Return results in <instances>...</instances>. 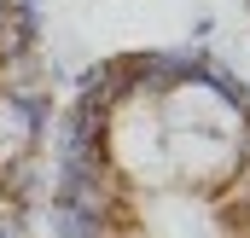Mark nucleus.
Masks as SVG:
<instances>
[{"mask_svg":"<svg viewBox=\"0 0 250 238\" xmlns=\"http://www.w3.org/2000/svg\"><path fill=\"white\" fill-rule=\"evenodd\" d=\"M41 0H12V12L0 18V59L18 53H41Z\"/></svg>","mask_w":250,"mask_h":238,"instance_id":"1","label":"nucleus"},{"mask_svg":"<svg viewBox=\"0 0 250 238\" xmlns=\"http://www.w3.org/2000/svg\"><path fill=\"white\" fill-rule=\"evenodd\" d=\"M41 151H23V157H12V163H0V198H12V203H23V209H35V198H41Z\"/></svg>","mask_w":250,"mask_h":238,"instance_id":"2","label":"nucleus"},{"mask_svg":"<svg viewBox=\"0 0 250 238\" xmlns=\"http://www.w3.org/2000/svg\"><path fill=\"white\" fill-rule=\"evenodd\" d=\"M47 87V64L41 53H18V59H0V99H29Z\"/></svg>","mask_w":250,"mask_h":238,"instance_id":"3","label":"nucleus"},{"mask_svg":"<svg viewBox=\"0 0 250 238\" xmlns=\"http://www.w3.org/2000/svg\"><path fill=\"white\" fill-rule=\"evenodd\" d=\"M29 209L23 203H12V198H0V238H29Z\"/></svg>","mask_w":250,"mask_h":238,"instance_id":"4","label":"nucleus"},{"mask_svg":"<svg viewBox=\"0 0 250 238\" xmlns=\"http://www.w3.org/2000/svg\"><path fill=\"white\" fill-rule=\"evenodd\" d=\"M245 6H250V0H245Z\"/></svg>","mask_w":250,"mask_h":238,"instance_id":"5","label":"nucleus"}]
</instances>
